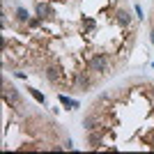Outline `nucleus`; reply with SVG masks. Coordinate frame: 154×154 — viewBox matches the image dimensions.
Instances as JSON below:
<instances>
[{
    "mask_svg": "<svg viewBox=\"0 0 154 154\" xmlns=\"http://www.w3.org/2000/svg\"><path fill=\"white\" fill-rule=\"evenodd\" d=\"M97 127H99V117L94 113H85L83 115V129L85 131H94Z\"/></svg>",
    "mask_w": 154,
    "mask_h": 154,
    "instance_id": "obj_7",
    "label": "nucleus"
},
{
    "mask_svg": "<svg viewBox=\"0 0 154 154\" xmlns=\"http://www.w3.org/2000/svg\"><path fill=\"white\" fill-rule=\"evenodd\" d=\"M74 85H76V90L83 92V94H85V92H90L92 85H94L90 71H76V74H74Z\"/></svg>",
    "mask_w": 154,
    "mask_h": 154,
    "instance_id": "obj_2",
    "label": "nucleus"
},
{
    "mask_svg": "<svg viewBox=\"0 0 154 154\" xmlns=\"http://www.w3.org/2000/svg\"><path fill=\"white\" fill-rule=\"evenodd\" d=\"M149 42H152V46H154V28L149 30Z\"/></svg>",
    "mask_w": 154,
    "mask_h": 154,
    "instance_id": "obj_13",
    "label": "nucleus"
},
{
    "mask_svg": "<svg viewBox=\"0 0 154 154\" xmlns=\"http://www.w3.org/2000/svg\"><path fill=\"white\" fill-rule=\"evenodd\" d=\"M115 23L120 28H131V23H134V14H131L129 7H117V9H115Z\"/></svg>",
    "mask_w": 154,
    "mask_h": 154,
    "instance_id": "obj_4",
    "label": "nucleus"
},
{
    "mask_svg": "<svg viewBox=\"0 0 154 154\" xmlns=\"http://www.w3.org/2000/svg\"><path fill=\"white\" fill-rule=\"evenodd\" d=\"M44 78L51 85H58L60 78H62V69H60V64H55V62L46 64V67H44Z\"/></svg>",
    "mask_w": 154,
    "mask_h": 154,
    "instance_id": "obj_5",
    "label": "nucleus"
},
{
    "mask_svg": "<svg viewBox=\"0 0 154 154\" xmlns=\"http://www.w3.org/2000/svg\"><path fill=\"white\" fill-rule=\"evenodd\" d=\"M35 16H42V19H51L53 16V7L48 5V2H44V0H39V2H35Z\"/></svg>",
    "mask_w": 154,
    "mask_h": 154,
    "instance_id": "obj_6",
    "label": "nucleus"
},
{
    "mask_svg": "<svg viewBox=\"0 0 154 154\" xmlns=\"http://www.w3.org/2000/svg\"><path fill=\"white\" fill-rule=\"evenodd\" d=\"M62 147H64V149H71V147H74V143H71V138H67V140L62 143Z\"/></svg>",
    "mask_w": 154,
    "mask_h": 154,
    "instance_id": "obj_12",
    "label": "nucleus"
},
{
    "mask_svg": "<svg viewBox=\"0 0 154 154\" xmlns=\"http://www.w3.org/2000/svg\"><path fill=\"white\" fill-rule=\"evenodd\" d=\"M101 140L99 138V134H94V131H85V143L90 145V147H97V143Z\"/></svg>",
    "mask_w": 154,
    "mask_h": 154,
    "instance_id": "obj_9",
    "label": "nucleus"
},
{
    "mask_svg": "<svg viewBox=\"0 0 154 154\" xmlns=\"http://www.w3.org/2000/svg\"><path fill=\"white\" fill-rule=\"evenodd\" d=\"M30 94H32V97H35V99H37V101H39V103H46V97H44V94H42V92H37V90H32V88H30Z\"/></svg>",
    "mask_w": 154,
    "mask_h": 154,
    "instance_id": "obj_10",
    "label": "nucleus"
},
{
    "mask_svg": "<svg viewBox=\"0 0 154 154\" xmlns=\"http://www.w3.org/2000/svg\"><path fill=\"white\" fill-rule=\"evenodd\" d=\"M88 69H90L92 74L103 76V74L110 71V58L106 53H94V55H90V60H88Z\"/></svg>",
    "mask_w": 154,
    "mask_h": 154,
    "instance_id": "obj_1",
    "label": "nucleus"
},
{
    "mask_svg": "<svg viewBox=\"0 0 154 154\" xmlns=\"http://www.w3.org/2000/svg\"><path fill=\"white\" fill-rule=\"evenodd\" d=\"M2 88H5V90H2V97H5V103H16V106H26V101H23V97H21V92L16 90V88H12V85L7 83H2Z\"/></svg>",
    "mask_w": 154,
    "mask_h": 154,
    "instance_id": "obj_3",
    "label": "nucleus"
},
{
    "mask_svg": "<svg viewBox=\"0 0 154 154\" xmlns=\"http://www.w3.org/2000/svg\"><path fill=\"white\" fill-rule=\"evenodd\" d=\"M14 21H16V23H28V21H30V12L21 5L14 7Z\"/></svg>",
    "mask_w": 154,
    "mask_h": 154,
    "instance_id": "obj_8",
    "label": "nucleus"
},
{
    "mask_svg": "<svg viewBox=\"0 0 154 154\" xmlns=\"http://www.w3.org/2000/svg\"><path fill=\"white\" fill-rule=\"evenodd\" d=\"M60 103H62V106H78L76 101H71L69 97H64V94H60Z\"/></svg>",
    "mask_w": 154,
    "mask_h": 154,
    "instance_id": "obj_11",
    "label": "nucleus"
},
{
    "mask_svg": "<svg viewBox=\"0 0 154 154\" xmlns=\"http://www.w3.org/2000/svg\"><path fill=\"white\" fill-rule=\"evenodd\" d=\"M149 88H152V90H149V92H152V97H154V83H149Z\"/></svg>",
    "mask_w": 154,
    "mask_h": 154,
    "instance_id": "obj_14",
    "label": "nucleus"
}]
</instances>
